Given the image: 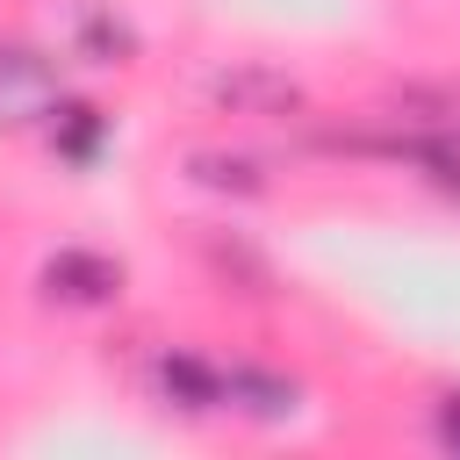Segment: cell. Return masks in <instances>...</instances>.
<instances>
[{"instance_id": "obj_3", "label": "cell", "mask_w": 460, "mask_h": 460, "mask_svg": "<svg viewBox=\"0 0 460 460\" xmlns=\"http://www.w3.org/2000/svg\"><path fill=\"white\" fill-rule=\"evenodd\" d=\"M151 388H158L172 410H187V417L223 410V367H208V359H201V352H187V345H165V352H158Z\"/></svg>"}, {"instance_id": "obj_8", "label": "cell", "mask_w": 460, "mask_h": 460, "mask_svg": "<svg viewBox=\"0 0 460 460\" xmlns=\"http://www.w3.org/2000/svg\"><path fill=\"white\" fill-rule=\"evenodd\" d=\"M431 438H438L446 453H460V388H446V395L431 402Z\"/></svg>"}, {"instance_id": "obj_2", "label": "cell", "mask_w": 460, "mask_h": 460, "mask_svg": "<svg viewBox=\"0 0 460 460\" xmlns=\"http://www.w3.org/2000/svg\"><path fill=\"white\" fill-rule=\"evenodd\" d=\"M201 93H208L216 108H230V115H302V108H309L302 79H288V72H273V65H216V72L201 79Z\"/></svg>"}, {"instance_id": "obj_5", "label": "cell", "mask_w": 460, "mask_h": 460, "mask_svg": "<svg viewBox=\"0 0 460 460\" xmlns=\"http://www.w3.org/2000/svg\"><path fill=\"white\" fill-rule=\"evenodd\" d=\"M43 115H50V144H58V158H72V165H93V158H101V144H108V115H101L93 101H50Z\"/></svg>"}, {"instance_id": "obj_6", "label": "cell", "mask_w": 460, "mask_h": 460, "mask_svg": "<svg viewBox=\"0 0 460 460\" xmlns=\"http://www.w3.org/2000/svg\"><path fill=\"white\" fill-rule=\"evenodd\" d=\"M187 180L208 187V194H237V201L266 194V165L244 158V151H187Z\"/></svg>"}, {"instance_id": "obj_1", "label": "cell", "mask_w": 460, "mask_h": 460, "mask_svg": "<svg viewBox=\"0 0 460 460\" xmlns=\"http://www.w3.org/2000/svg\"><path fill=\"white\" fill-rule=\"evenodd\" d=\"M129 288V266L93 252V244H58L43 266H36V295L58 302V309H115Z\"/></svg>"}, {"instance_id": "obj_7", "label": "cell", "mask_w": 460, "mask_h": 460, "mask_svg": "<svg viewBox=\"0 0 460 460\" xmlns=\"http://www.w3.org/2000/svg\"><path fill=\"white\" fill-rule=\"evenodd\" d=\"M79 58H86V65H137V29H129L122 14H108V7H86V22H79Z\"/></svg>"}, {"instance_id": "obj_4", "label": "cell", "mask_w": 460, "mask_h": 460, "mask_svg": "<svg viewBox=\"0 0 460 460\" xmlns=\"http://www.w3.org/2000/svg\"><path fill=\"white\" fill-rule=\"evenodd\" d=\"M223 410L259 417V424H280V417L302 410V381L295 374H273V367H223Z\"/></svg>"}]
</instances>
